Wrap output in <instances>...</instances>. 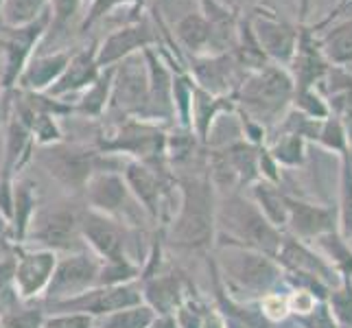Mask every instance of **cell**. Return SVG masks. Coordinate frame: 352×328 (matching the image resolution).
Here are the masks:
<instances>
[{
	"instance_id": "6da1fadb",
	"label": "cell",
	"mask_w": 352,
	"mask_h": 328,
	"mask_svg": "<svg viewBox=\"0 0 352 328\" xmlns=\"http://www.w3.org/2000/svg\"><path fill=\"white\" fill-rule=\"evenodd\" d=\"M294 94V79L283 68L263 66L243 88V103L261 120L274 118L285 109Z\"/></svg>"
},
{
	"instance_id": "7a4b0ae2",
	"label": "cell",
	"mask_w": 352,
	"mask_h": 328,
	"mask_svg": "<svg viewBox=\"0 0 352 328\" xmlns=\"http://www.w3.org/2000/svg\"><path fill=\"white\" fill-rule=\"evenodd\" d=\"M228 219L232 223V230L239 234V239H243L252 245L254 250H258L267 256H274L280 250V234H278L276 226H272L267 221V217L256 208L254 204H248L243 199H236L228 210Z\"/></svg>"
},
{
	"instance_id": "3957f363",
	"label": "cell",
	"mask_w": 352,
	"mask_h": 328,
	"mask_svg": "<svg viewBox=\"0 0 352 328\" xmlns=\"http://www.w3.org/2000/svg\"><path fill=\"white\" fill-rule=\"evenodd\" d=\"M212 234V204L206 184H190L186 188L184 208L175 228V237L186 245H204Z\"/></svg>"
},
{
	"instance_id": "277c9868",
	"label": "cell",
	"mask_w": 352,
	"mask_h": 328,
	"mask_svg": "<svg viewBox=\"0 0 352 328\" xmlns=\"http://www.w3.org/2000/svg\"><path fill=\"white\" fill-rule=\"evenodd\" d=\"M96 274H99V267L92 259L70 256L53 270L51 281H48V298L59 302L86 294V289L96 281Z\"/></svg>"
},
{
	"instance_id": "5b68a950",
	"label": "cell",
	"mask_w": 352,
	"mask_h": 328,
	"mask_svg": "<svg viewBox=\"0 0 352 328\" xmlns=\"http://www.w3.org/2000/svg\"><path fill=\"white\" fill-rule=\"evenodd\" d=\"M140 296L129 287H110L101 291H90V294H81L68 300L53 302L55 309H66V311H77L86 315H110L116 311H123L129 307H138Z\"/></svg>"
},
{
	"instance_id": "8992f818",
	"label": "cell",
	"mask_w": 352,
	"mask_h": 328,
	"mask_svg": "<svg viewBox=\"0 0 352 328\" xmlns=\"http://www.w3.org/2000/svg\"><path fill=\"white\" fill-rule=\"evenodd\" d=\"M285 204H287V223H291L294 232L300 239L315 241L335 230V212L331 208L298 201L291 197H285Z\"/></svg>"
},
{
	"instance_id": "52a82bcc",
	"label": "cell",
	"mask_w": 352,
	"mask_h": 328,
	"mask_svg": "<svg viewBox=\"0 0 352 328\" xmlns=\"http://www.w3.org/2000/svg\"><path fill=\"white\" fill-rule=\"evenodd\" d=\"M232 259L234 261L230 270H232L236 281L248 289L267 291L278 283V278H280V270H278L267 254L241 250Z\"/></svg>"
},
{
	"instance_id": "ba28073f",
	"label": "cell",
	"mask_w": 352,
	"mask_h": 328,
	"mask_svg": "<svg viewBox=\"0 0 352 328\" xmlns=\"http://www.w3.org/2000/svg\"><path fill=\"white\" fill-rule=\"evenodd\" d=\"M252 33L265 55L278 59V62H291L298 46V35L291 27L278 22L276 18H258L252 27Z\"/></svg>"
},
{
	"instance_id": "9c48e42d",
	"label": "cell",
	"mask_w": 352,
	"mask_h": 328,
	"mask_svg": "<svg viewBox=\"0 0 352 328\" xmlns=\"http://www.w3.org/2000/svg\"><path fill=\"white\" fill-rule=\"evenodd\" d=\"M278 256H280V261L289 267V272L313 276V278H318V281H322L326 287L337 285L335 272H333V267L326 263V259L318 256V254L311 252L307 245H302V243H298L294 239L280 243Z\"/></svg>"
},
{
	"instance_id": "30bf717a",
	"label": "cell",
	"mask_w": 352,
	"mask_h": 328,
	"mask_svg": "<svg viewBox=\"0 0 352 328\" xmlns=\"http://www.w3.org/2000/svg\"><path fill=\"white\" fill-rule=\"evenodd\" d=\"M53 270H55V256L51 252L24 254L14 270V278L20 289V296L31 298L35 294H40L42 287H46L48 281H51Z\"/></svg>"
},
{
	"instance_id": "8fae6325",
	"label": "cell",
	"mask_w": 352,
	"mask_h": 328,
	"mask_svg": "<svg viewBox=\"0 0 352 328\" xmlns=\"http://www.w3.org/2000/svg\"><path fill=\"white\" fill-rule=\"evenodd\" d=\"M35 237L53 248H75L77 241V219L68 210H48L38 219Z\"/></svg>"
},
{
	"instance_id": "7c38bea8",
	"label": "cell",
	"mask_w": 352,
	"mask_h": 328,
	"mask_svg": "<svg viewBox=\"0 0 352 328\" xmlns=\"http://www.w3.org/2000/svg\"><path fill=\"white\" fill-rule=\"evenodd\" d=\"M81 228L96 248V252L110 261H123V256H120L123 254V237H120V230L112 221H107L101 215H88L83 219Z\"/></svg>"
},
{
	"instance_id": "4fadbf2b",
	"label": "cell",
	"mask_w": 352,
	"mask_h": 328,
	"mask_svg": "<svg viewBox=\"0 0 352 328\" xmlns=\"http://www.w3.org/2000/svg\"><path fill=\"white\" fill-rule=\"evenodd\" d=\"M149 31L144 27H127V29H120L118 33L110 35L103 46L99 48V55H96V66H105V64H112L120 57H127L131 51L136 48L149 44Z\"/></svg>"
},
{
	"instance_id": "5bb4252c",
	"label": "cell",
	"mask_w": 352,
	"mask_h": 328,
	"mask_svg": "<svg viewBox=\"0 0 352 328\" xmlns=\"http://www.w3.org/2000/svg\"><path fill=\"white\" fill-rule=\"evenodd\" d=\"M320 51L326 57V62L335 66L352 64V20L333 27L320 42Z\"/></svg>"
},
{
	"instance_id": "9a60e30c",
	"label": "cell",
	"mask_w": 352,
	"mask_h": 328,
	"mask_svg": "<svg viewBox=\"0 0 352 328\" xmlns=\"http://www.w3.org/2000/svg\"><path fill=\"white\" fill-rule=\"evenodd\" d=\"M68 55L66 53H57V55H46V57H38L35 62L22 72V83L27 88H46L48 83L57 81L62 77V72L68 66Z\"/></svg>"
},
{
	"instance_id": "2e32d148",
	"label": "cell",
	"mask_w": 352,
	"mask_h": 328,
	"mask_svg": "<svg viewBox=\"0 0 352 328\" xmlns=\"http://www.w3.org/2000/svg\"><path fill=\"white\" fill-rule=\"evenodd\" d=\"M96 75V57L81 53L75 59H70L66 70L62 72V77L55 81V86L51 88L53 94H62L68 90H75L86 86V83H92Z\"/></svg>"
},
{
	"instance_id": "e0dca14e",
	"label": "cell",
	"mask_w": 352,
	"mask_h": 328,
	"mask_svg": "<svg viewBox=\"0 0 352 328\" xmlns=\"http://www.w3.org/2000/svg\"><path fill=\"white\" fill-rule=\"evenodd\" d=\"M48 0H3L0 5V14H3V20L7 27L11 29H20L27 27V24L35 22L38 18H42L46 11Z\"/></svg>"
},
{
	"instance_id": "ac0fdd59",
	"label": "cell",
	"mask_w": 352,
	"mask_h": 328,
	"mask_svg": "<svg viewBox=\"0 0 352 328\" xmlns=\"http://www.w3.org/2000/svg\"><path fill=\"white\" fill-rule=\"evenodd\" d=\"M90 199L103 210H116L125 201V184L116 175H99L90 184Z\"/></svg>"
},
{
	"instance_id": "d6986e66",
	"label": "cell",
	"mask_w": 352,
	"mask_h": 328,
	"mask_svg": "<svg viewBox=\"0 0 352 328\" xmlns=\"http://www.w3.org/2000/svg\"><path fill=\"white\" fill-rule=\"evenodd\" d=\"M177 35L188 48L199 51V48H204L212 40V27L206 18H201L197 14H190L177 24Z\"/></svg>"
},
{
	"instance_id": "ffe728a7",
	"label": "cell",
	"mask_w": 352,
	"mask_h": 328,
	"mask_svg": "<svg viewBox=\"0 0 352 328\" xmlns=\"http://www.w3.org/2000/svg\"><path fill=\"white\" fill-rule=\"evenodd\" d=\"M256 199L261 206V212L267 217V221L272 226H283L287 223V204L285 195L272 190L270 186H258L256 188Z\"/></svg>"
},
{
	"instance_id": "44dd1931",
	"label": "cell",
	"mask_w": 352,
	"mask_h": 328,
	"mask_svg": "<svg viewBox=\"0 0 352 328\" xmlns=\"http://www.w3.org/2000/svg\"><path fill=\"white\" fill-rule=\"evenodd\" d=\"M153 322V313L147 307H129L110 313L103 328H147Z\"/></svg>"
},
{
	"instance_id": "7402d4cb",
	"label": "cell",
	"mask_w": 352,
	"mask_h": 328,
	"mask_svg": "<svg viewBox=\"0 0 352 328\" xmlns=\"http://www.w3.org/2000/svg\"><path fill=\"white\" fill-rule=\"evenodd\" d=\"M342 228L344 237L352 243V151L344 153L342 173Z\"/></svg>"
},
{
	"instance_id": "603a6c76",
	"label": "cell",
	"mask_w": 352,
	"mask_h": 328,
	"mask_svg": "<svg viewBox=\"0 0 352 328\" xmlns=\"http://www.w3.org/2000/svg\"><path fill=\"white\" fill-rule=\"evenodd\" d=\"M127 179L129 184L136 190V195L149 206V208H155V199H157V184L153 175L142 166H129L127 171Z\"/></svg>"
},
{
	"instance_id": "cb8c5ba5",
	"label": "cell",
	"mask_w": 352,
	"mask_h": 328,
	"mask_svg": "<svg viewBox=\"0 0 352 328\" xmlns=\"http://www.w3.org/2000/svg\"><path fill=\"white\" fill-rule=\"evenodd\" d=\"M329 309L333 311L337 324L352 326V283L350 281H346L335 291H331Z\"/></svg>"
},
{
	"instance_id": "d4e9b609",
	"label": "cell",
	"mask_w": 352,
	"mask_h": 328,
	"mask_svg": "<svg viewBox=\"0 0 352 328\" xmlns=\"http://www.w3.org/2000/svg\"><path fill=\"white\" fill-rule=\"evenodd\" d=\"M274 160L289 164V166H296L305 160V140L296 133H287V136L276 144L274 149Z\"/></svg>"
},
{
	"instance_id": "484cf974",
	"label": "cell",
	"mask_w": 352,
	"mask_h": 328,
	"mask_svg": "<svg viewBox=\"0 0 352 328\" xmlns=\"http://www.w3.org/2000/svg\"><path fill=\"white\" fill-rule=\"evenodd\" d=\"M320 142L324 144V147H329L333 151H342L346 153L348 151V138H346V129L342 125V120L331 116L326 118V123L320 127V133H318Z\"/></svg>"
},
{
	"instance_id": "4316f807",
	"label": "cell",
	"mask_w": 352,
	"mask_h": 328,
	"mask_svg": "<svg viewBox=\"0 0 352 328\" xmlns=\"http://www.w3.org/2000/svg\"><path fill=\"white\" fill-rule=\"evenodd\" d=\"M298 320L305 328H339L335 315H333V311L329 309L326 302H318L311 313L302 315V318H298Z\"/></svg>"
},
{
	"instance_id": "83f0119b",
	"label": "cell",
	"mask_w": 352,
	"mask_h": 328,
	"mask_svg": "<svg viewBox=\"0 0 352 328\" xmlns=\"http://www.w3.org/2000/svg\"><path fill=\"white\" fill-rule=\"evenodd\" d=\"M318 302H324V300H318L311 291L307 289H296L294 294L287 296V305H289V313H296L298 318H302V315H307L315 309V305Z\"/></svg>"
},
{
	"instance_id": "f1b7e54d",
	"label": "cell",
	"mask_w": 352,
	"mask_h": 328,
	"mask_svg": "<svg viewBox=\"0 0 352 328\" xmlns=\"http://www.w3.org/2000/svg\"><path fill=\"white\" fill-rule=\"evenodd\" d=\"M298 103L302 107V114H307L309 118H326L329 116V107L324 105V101L313 90L298 92Z\"/></svg>"
},
{
	"instance_id": "f546056e",
	"label": "cell",
	"mask_w": 352,
	"mask_h": 328,
	"mask_svg": "<svg viewBox=\"0 0 352 328\" xmlns=\"http://www.w3.org/2000/svg\"><path fill=\"white\" fill-rule=\"evenodd\" d=\"M261 313L263 318L267 320H285L289 315V305H287V298H280V296H267L261 305Z\"/></svg>"
},
{
	"instance_id": "4dcf8cb0",
	"label": "cell",
	"mask_w": 352,
	"mask_h": 328,
	"mask_svg": "<svg viewBox=\"0 0 352 328\" xmlns=\"http://www.w3.org/2000/svg\"><path fill=\"white\" fill-rule=\"evenodd\" d=\"M3 328H42V313L40 311H22L7 318Z\"/></svg>"
},
{
	"instance_id": "1f68e13d",
	"label": "cell",
	"mask_w": 352,
	"mask_h": 328,
	"mask_svg": "<svg viewBox=\"0 0 352 328\" xmlns=\"http://www.w3.org/2000/svg\"><path fill=\"white\" fill-rule=\"evenodd\" d=\"M149 298L155 307H160V309H166L168 307V302H175V294H173V283L171 281H160V283H155L149 287Z\"/></svg>"
},
{
	"instance_id": "d6a6232c",
	"label": "cell",
	"mask_w": 352,
	"mask_h": 328,
	"mask_svg": "<svg viewBox=\"0 0 352 328\" xmlns=\"http://www.w3.org/2000/svg\"><path fill=\"white\" fill-rule=\"evenodd\" d=\"M48 328H92V318L86 313H70L51 320Z\"/></svg>"
},
{
	"instance_id": "836d02e7",
	"label": "cell",
	"mask_w": 352,
	"mask_h": 328,
	"mask_svg": "<svg viewBox=\"0 0 352 328\" xmlns=\"http://www.w3.org/2000/svg\"><path fill=\"white\" fill-rule=\"evenodd\" d=\"M53 3V16L57 24H66L70 18L77 16L81 0H51Z\"/></svg>"
},
{
	"instance_id": "e575fe53",
	"label": "cell",
	"mask_w": 352,
	"mask_h": 328,
	"mask_svg": "<svg viewBox=\"0 0 352 328\" xmlns=\"http://www.w3.org/2000/svg\"><path fill=\"white\" fill-rule=\"evenodd\" d=\"M31 212V193L27 186H20L16 193V219L20 223V230L27 226V217Z\"/></svg>"
},
{
	"instance_id": "d590c367",
	"label": "cell",
	"mask_w": 352,
	"mask_h": 328,
	"mask_svg": "<svg viewBox=\"0 0 352 328\" xmlns=\"http://www.w3.org/2000/svg\"><path fill=\"white\" fill-rule=\"evenodd\" d=\"M311 7H313V0H298V14H300V20L302 22L309 18Z\"/></svg>"
},
{
	"instance_id": "8d00e7d4",
	"label": "cell",
	"mask_w": 352,
	"mask_h": 328,
	"mask_svg": "<svg viewBox=\"0 0 352 328\" xmlns=\"http://www.w3.org/2000/svg\"><path fill=\"white\" fill-rule=\"evenodd\" d=\"M11 276V265L7 263V265H0V289L5 287V283H7V278Z\"/></svg>"
},
{
	"instance_id": "74e56055",
	"label": "cell",
	"mask_w": 352,
	"mask_h": 328,
	"mask_svg": "<svg viewBox=\"0 0 352 328\" xmlns=\"http://www.w3.org/2000/svg\"><path fill=\"white\" fill-rule=\"evenodd\" d=\"M155 328H175V322H173V320H162Z\"/></svg>"
},
{
	"instance_id": "f35d334b",
	"label": "cell",
	"mask_w": 352,
	"mask_h": 328,
	"mask_svg": "<svg viewBox=\"0 0 352 328\" xmlns=\"http://www.w3.org/2000/svg\"><path fill=\"white\" fill-rule=\"evenodd\" d=\"M348 3H350V0H342V5H339V9H344V7H346Z\"/></svg>"
},
{
	"instance_id": "ab89813d",
	"label": "cell",
	"mask_w": 352,
	"mask_h": 328,
	"mask_svg": "<svg viewBox=\"0 0 352 328\" xmlns=\"http://www.w3.org/2000/svg\"><path fill=\"white\" fill-rule=\"evenodd\" d=\"M350 250H352V243H350Z\"/></svg>"
},
{
	"instance_id": "60d3db41",
	"label": "cell",
	"mask_w": 352,
	"mask_h": 328,
	"mask_svg": "<svg viewBox=\"0 0 352 328\" xmlns=\"http://www.w3.org/2000/svg\"><path fill=\"white\" fill-rule=\"evenodd\" d=\"M0 5H3V0H0Z\"/></svg>"
}]
</instances>
